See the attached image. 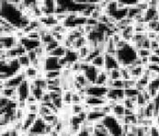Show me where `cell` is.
Segmentation results:
<instances>
[{
  "instance_id": "7c38bea8",
  "label": "cell",
  "mask_w": 159,
  "mask_h": 136,
  "mask_svg": "<svg viewBox=\"0 0 159 136\" xmlns=\"http://www.w3.org/2000/svg\"><path fill=\"white\" fill-rule=\"evenodd\" d=\"M66 48L60 45L58 47H57L56 49L52 50L51 52H49L48 54L47 55L48 56H54V57H57V58H62L65 57L66 54Z\"/></svg>"
},
{
  "instance_id": "d6986e66",
  "label": "cell",
  "mask_w": 159,
  "mask_h": 136,
  "mask_svg": "<svg viewBox=\"0 0 159 136\" xmlns=\"http://www.w3.org/2000/svg\"><path fill=\"white\" fill-rule=\"evenodd\" d=\"M153 55V51L148 48H140L137 49V55L139 58H144V57H149Z\"/></svg>"
},
{
  "instance_id": "ba28073f",
  "label": "cell",
  "mask_w": 159,
  "mask_h": 136,
  "mask_svg": "<svg viewBox=\"0 0 159 136\" xmlns=\"http://www.w3.org/2000/svg\"><path fill=\"white\" fill-rule=\"evenodd\" d=\"M45 71H54V70H62L59 64V58L54 56H47V60L44 65Z\"/></svg>"
},
{
  "instance_id": "8fae6325",
  "label": "cell",
  "mask_w": 159,
  "mask_h": 136,
  "mask_svg": "<svg viewBox=\"0 0 159 136\" xmlns=\"http://www.w3.org/2000/svg\"><path fill=\"white\" fill-rule=\"evenodd\" d=\"M20 40H21L22 46H24L27 52L35 50L37 47L41 46V41H38V40H31V39L26 38L25 37L22 39H20Z\"/></svg>"
},
{
  "instance_id": "44dd1931",
  "label": "cell",
  "mask_w": 159,
  "mask_h": 136,
  "mask_svg": "<svg viewBox=\"0 0 159 136\" xmlns=\"http://www.w3.org/2000/svg\"><path fill=\"white\" fill-rule=\"evenodd\" d=\"M125 107L124 104H116L113 108V115L118 116V115H125Z\"/></svg>"
},
{
  "instance_id": "5bb4252c",
  "label": "cell",
  "mask_w": 159,
  "mask_h": 136,
  "mask_svg": "<svg viewBox=\"0 0 159 136\" xmlns=\"http://www.w3.org/2000/svg\"><path fill=\"white\" fill-rule=\"evenodd\" d=\"M25 73V76H26V79L30 80V81H34L36 80L37 78V75L38 74V70L37 68L33 67V66H30L26 69H24Z\"/></svg>"
},
{
  "instance_id": "f1b7e54d",
  "label": "cell",
  "mask_w": 159,
  "mask_h": 136,
  "mask_svg": "<svg viewBox=\"0 0 159 136\" xmlns=\"http://www.w3.org/2000/svg\"><path fill=\"white\" fill-rule=\"evenodd\" d=\"M112 89H124V80H123V79L115 80ZM109 90H110V89H109ZM124 90H125V89H124Z\"/></svg>"
},
{
  "instance_id": "7402d4cb",
  "label": "cell",
  "mask_w": 159,
  "mask_h": 136,
  "mask_svg": "<svg viewBox=\"0 0 159 136\" xmlns=\"http://www.w3.org/2000/svg\"><path fill=\"white\" fill-rule=\"evenodd\" d=\"M78 54H79V58L80 59H86L90 54V49H89L88 46H85L81 47L80 49L78 50Z\"/></svg>"
},
{
  "instance_id": "83f0119b",
  "label": "cell",
  "mask_w": 159,
  "mask_h": 136,
  "mask_svg": "<svg viewBox=\"0 0 159 136\" xmlns=\"http://www.w3.org/2000/svg\"><path fill=\"white\" fill-rule=\"evenodd\" d=\"M11 103V100L4 96H1V100H0V109H3L5 107H7L9 103Z\"/></svg>"
},
{
  "instance_id": "8992f818",
  "label": "cell",
  "mask_w": 159,
  "mask_h": 136,
  "mask_svg": "<svg viewBox=\"0 0 159 136\" xmlns=\"http://www.w3.org/2000/svg\"><path fill=\"white\" fill-rule=\"evenodd\" d=\"M103 70H105V69H98V68H96L95 66H93L92 64H90L87 68H86L83 71V74H84V75H85V77H86V79L90 83H92L94 85L95 82H96V80H97V78H98V75Z\"/></svg>"
},
{
  "instance_id": "d590c367",
  "label": "cell",
  "mask_w": 159,
  "mask_h": 136,
  "mask_svg": "<svg viewBox=\"0 0 159 136\" xmlns=\"http://www.w3.org/2000/svg\"><path fill=\"white\" fill-rule=\"evenodd\" d=\"M158 41H159V38H158Z\"/></svg>"
},
{
  "instance_id": "4dcf8cb0",
  "label": "cell",
  "mask_w": 159,
  "mask_h": 136,
  "mask_svg": "<svg viewBox=\"0 0 159 136\" xmlns=\"http://www.w3.org/2000/svg\"><path fill=\"white\" fill-rule=\"evenodd\" d=\"M25 102H26L27 105H28V104H33V103H38V101L37 100V98H36L32 94L27 97V99L25 100Z\"/></svg>"
},
{
  "instance_id": "f546056e",
  "label": "cell",
  "mask_w": 159,
  "mask_h": 136,
  "mask_svg": "<svg viewBox=\"0 0 159 136\" xmlns=\"http://www.w3.org/2000/svg\"><path fill=\"white\" fill-rule=\"evenodd\" d=\"M149 64L159 65V56L156 55H152L151 56H149Z\"/></svg>"
},
{
  "instance_id": "52a82bcc",
  "label": "cell",
  "mask_w": 159,
  "mask_h": 136,
  "mask_svg": "<svg viewBox=\"0 0 159 136\" xmlns=\"http://www.w3.org/2000/svg\"><path fill=\"white\" fill-rule=\"evenodd\" d=\"M17 94L19 95V101H25L27 97L31 94L30 93V88H29V80L25 79L22 82V84L17 87L16 89Z\"/></svg>"
},
{
  "instance_id": "836d02e7",
  "label": "cell",
  "mask_w": 159,
  "mask_h": 136,
  "mask_svg": "<svg viewBox=\"0 0 159 136\" xmlns=\"http://www.w3.org/2000/svg\"><path fill=\"white\" fill-rule=\"evenodd\" d=\"M153 55H156L159 56V48H157V49H156V50H154V51H153Z\"/></svg>"
},
{
  "instance_id": "d4e9b609",
  "label": "cell",
  "mask_w": 159,
  "mask_h": 136,
  "mask_svg": "<svg viewBox=\"0 0 159 136\" xmlns=\"http://www.w3.org/2000/svg\"><path fill=\"white\" fill-rule=\"evenodd\" d=\"M25 37L28 38V39H31V40H38V41H41V37L39 35V33L37 31H32L30 32L29 34L25 35Z\"/></svg>"
},
{
  "instance_id": "6da1fadb",
  "label": "cell",
  "mask_w": 159,
  "mask_h": 136,
  "mask_svg": "<svg viewBox=\"0 0 159 136\" xmlns=\"http://www.w3.org/2000/svg\"><path fill=\"white\" fill-rule=\"evenodd\" d=\"M0 17L8 21L17 29L20 28L23 13L19 11L16 7L10 3L9 0L0 1Z\"/></svg>"
},
{
  "instance_id": "e0dca14e",
  "label": "cell",
  "mask_w": 159,
  "mask_h": 136,
  "mask_svg": "<svg viewBox=\"0 0 159 136\" xmlns=\"http://www.w3.org/2000/svg\"><path fill=\"white\" fill-rule=\"evenodd\" d=\"M18 60H19L20 65L23 69H26V68L31 66V60H30L29 56L27 55V54L18 57Z\"/></svg>"
},
{
  "instance_id": "484cf974",
  "label": "cell",
  "mask_w": 159,
  "mask_h": 136,
  "mask_svg": "<svg viewBox=\"0 0 159 136\" xmlns=\"http://www.w3.org/2000/svg\"><path fill=\"white\" fill-rule=\"evenodd\" d=\"M111 79H113L114 81L115 80H119V79H122L121 78V74H120V69H114V70H111Z\"/></svg>"
},
{
  "instance_id": "5b68a950",
  "label": "cell",
  "mask_w": 159,
  "mask_h": 136,
  "mask_svg": "<svg viewBox=\"0 0 159 136\" xmlns=\"http://www.w3.org/2000/svg\"><path fill=\"white\" fill-rule=\"evenodd\" d=\"M87 95H91V96H96V97H107V94L108 93V88L106 86H97V85H93L90 87L85 89Z\"/></svg>"
},
{
  "instance_id": "9c48e42d",
  "label": "cell",
  "mask_w": 159,
  "mask_h": 136,
  "mask_svg": "<svg viewBox=\"0 0 159 136\" xmlns=\"http://www.w3.org/2000/svg\"><path fill=\"white\" fill-rule=\"evenodd\" d=\"M121 66L115 55L105 54V70L120 69Z\"/></svg>"
},
{
  "instance_id": "e575fe53",
  "label": "cell",
  "mask_w": 159,
  "mask_h": 136,
  "mask_svg": "<svg viewBox=\"0 0 159 136\" xmlns=\"http://www.w3.org/2000/svg\"><path fill=\"white\" fill-rule=\"evenodd\" d=\"M156 121H157V126L159 128V115L156 118Z\"/></svg>"
},
{
  "instance_id": "603a6c76",
  "label": "cell",
  "mask_w": 159,
  "mask_h": 136,
  "mask_svg": "<svg viewBox=\"0 0 159 136\" xmlns=\"http://www.w3.org/2000/svg\"><path fill=\"white\" fill-rule=\"evenodd\" d=\"M138 94H139V92H138L135 88L125 90V98L135 97V96H137V95H138Z\"/></svg>"
},
{
  "instance_id": "cb8c5ba5",
  "label": "cell",
  "mask_w": 159,
  "mask_h": 136,
  "mask_svg": "<svg viewBox=\"0 0 159 136\" xmlns=\"http://www.w3.org/2000/svg\"><path fill=\"white\" fill-rule=\"evenodd\" d=\"M136 7L141 11V12H146L148 9V1H138Z\"/></svg>"
},
{
  "instance_id": "7a4b0ae2",
  "label": "cell",
  "mask_w": 159,
  "mask_h": 136,
  "mask_svg": "<svg viewBox=\"0 0 159 136\" xmlns=\"http://www.w3.org/2000/svg\"><path fill=\"white\" fill-rule=\"evenodd\" d=\"M116 57L121 67H127L131 64H134L138 58L137 49L128 43L122 48L116 49Z\"/></svg>"
},
{
  "instance_id": "4fadbf2b",
  "label": "cell",
  "mask_w": 159,
  "mask_h": 136,
  "mask_svg": "<svg viewBox=\"0 0 159 136\" xmlns=\"http://www.w3.org/2000/svg\"><path fill=\"white\" fill-rule=\"evenodd\" d=\"M91 64L98 69H105V55H99L95 57L91 61Z\"/></svg>"
},
{
  "instance_id": "9a60e30c",
  "label": "cell",
  "mask_w": 159,
  "mask_h": 136,
  "mask_svg": "<svg viewBox=\"0 0 159 136\" xmlns=\"http://www.w3.org/2000/svg\"><path fill=\"white\" fill-rule=\"evenodd\" d=\"M62 76V70H54V71H45V79L54 80L60 78Z\"/></svg>"
},
{
  "instance_id": "277c9868",
  "label": "cell",
  "mask_w": 159,
  "mask_h": 136,
  "mask_svg": "<svg viewBox=\"0 0 159 136\" xmlns=\"http://www.w3.org/2000/svg\"><path fill=\"white\" fill-rule=\"evenodd\" d=\"M46 126L47 123L44 121V119L42 117H38L37 120L34 122V124H32V126L30 127V129L28 130L27 134H34L37 135H46Z\"/></svg>"
},
{
  "instance_id": "2e32d148",
  "label": "cell",
  "mask_w": 159,
  "mask_h": 136,
  "mask_svg": "<svg viewBox=\"0 0 159 136\" xmlns=\"http://www.w3.org/2000/svg\"><path fill=\"white\" fill-rule=\"evenodd\" d=\"M107 75L106 73V70H103L100 74L98 75V78L95 82L94 85H97V86H106V82L107 80Z\"/></svg>"
},
{
  "instance_id": "4316f807",
  "label": "cell",
  "mask_w": 159,
  "mask_h": 136,
  "mask_svg": "<svg viewBox=\"0 0 159 136\" xmlns=\"http://www.w3.org/2000/svg\"><path fill=\"white\" fill-rule=\"evenodd\" d=\"M40 104L38 103H33V104H28L26 106V110L29 112H37L38 113V110H39Z\"/></svg>"
},
{
  "instance_id": "3957f363",
  "label": "cell",
  "mask_w": 159,
  "mask_h": 136,
  "mask_svg": "<svg viewBox=\"0 0 159 136\" xmlns=\"http://www.w3.org/2000/svg\"><path fill=\"white\" fill-rule=\"evenodd\" d=\"M103 121L106 128L108 130L109 134L112 136H122L123 134H125L123 125L118 123V121L113 114L106 115Z\"/></svg>"
},
{
  "instance_id": "d6a6232c",
  "label": "cell",
  "mask_w": 159,
  "mask_h": 136,
  "mask_svg": "<svg viewBox=\"0 0 159 136\" xmlns=\"http://www.w3.org/2000/svg\"><path fill=\"white\" fill-rule=\"evenodd\" d=\"M77 136H93V135H91L90 134H88L86 130H82V131H80V132L78 133Z\"/></svg>"
},
{
  "instance_id": "1f68e13d",
  "label": "cell",
  "mask_w": 159,
  "mask_h": 136,
  "mask_svg": "<svg viewBox=\"0 0 159 136\" xmlns=\"http://www.w3.org/2000/svg\"><path fill=\"white\" fill-rule=\"evenodd\" d=\"M103 15V13L102 12H99L98 10H93L92 12H91V16L90 17H92V18H94V19H96V20H99V18L101 17V15Z\"/></svg>"
},
{
  "instance_id": "ffe728a7",
  "label": "cell",
  "mask_w": 159,
  "mask_h": 136,
  "mask_svg": "<svg viewBox=\"0 0 159 136\" xmlns=\"http://www.w3.org/2000/svg\"><path fill=\"white\" fill-rule=\"evenodd\" d=\"M84 112V104L79 103V104H71V114L72 115H78Z\"/></svg>"
},
{
  "instance_id": "ac0fdd59",
  "label": "cell",
  "mask_w": 159,
  "mask_h": 136,
  "mask_svg": "<svg viewBox=\"0 0 159 136\" xmlns=\"http://www.w3.org/2000/svg\"><path fill=\"white\" fill-rule=\"evenodd\" d=\"M72 95H73V93L70 90L63 92L62 99H63L65 105H71L72 104Z\"/></svg>"
},
{
  "instance_id": "30bf717a",
  "label": "cell",
  "mask_w": 159,
  "mask_h": 136,
  "mask_svg": "<svg viewBox=\"0 0 159 136\" xmlns=\"http://www.w3.org/2000/svg\"><path fill=\"white\" fill-rule=\"evenodd\" d=\"M107 100H115L119 101L124 100L125 98V90L124 89H110L108 90V93L107 94Z\"/></svg>"
}]
</instances>
